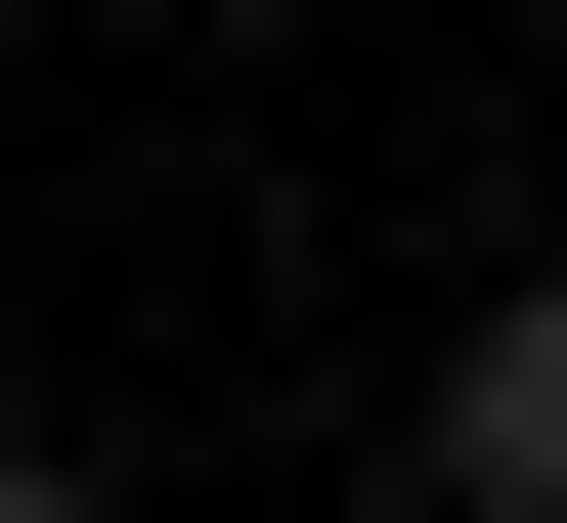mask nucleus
Segmentation results:
<instances>
[{
  "label": "nucleus",
  "instance_id": "obj_1",
  "mask_svg": "<svg viewBox=\"0 0 567 523\" xmlns=\"http://www.w3.org/2000/svg\"><path fill=\"white\" fill-rule=\"evenodd\" d=\"M436 523H567V305H481V349H436Z\"/></svg>",
  "mask_w": 567,
  "mask_h": 523
}]
</instances>
